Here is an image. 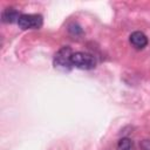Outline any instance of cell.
<instances>
[{
	"mask_svg": "<svg viewBox=\"0 0 150 150\" xmlns=\"http://www.w3.org/2000/svg\"><path fill=\"white\" fill-rule=\"evenodd\" d=\"M71 64L79 69L90 70L96 67V59L94 55L84 52H76L71 55Z\"/></svg>",
	"mask_w": 150,
	"mask_h": 150,
	"instance_id": "cell-2",
	"label": "cell"
},
{
	"mask_svg": "<svg viewBox=\"0 0 150 150\" xmlns=\"http://www.w3.org/2000/svg\"><path fill=\"white\" fill-rule=\"evenodd\" d=\"M117 150H135V144L130 138L123 137L117 143Z\"/></svg>",
	"mask_w": 150,
	"mask_h": 150,
	"instance_id": "cell-6",
	"label": "cell"
},
{
	"mask_svg": "<svg viewBox=\"0 0 150 150\" xmlns=\"http://www.w3.org/2000/svg\"><path fill=\"white\" fill-rule=\"evenodd\" d=\"M20 16H21V14L18 11H15L14 8H6L1 14V20L5 23H13V22L18 23Z\"/></svg>",
	"mask_w": 150,
	"mask_h": 150,
	"instance_id": "cell-5",
	"label": "cell"
},
{
	"mask_svg": "<svg viewBox=\"0 0 150 150\" xmlns=\"http://www.w3.org/2000/svg\"><path fill=\"white\" fill-rule=\"evenodd\" d=\"M141 146L143 150H150V141H143Z\"/></svg>",
	"mask_w": 150,
	"mask_h": 150,
	"instance_id": "cell-7",
	"label": "cell"
},
{
	"mask_svg": "<svg viewBox=\"0 0 150 150\" xmlns=\"http://www.w3.org/2000/svg\"><path fill=\"white\" fill-rule=\"evenodd\" d=\"M43 23V19L40 14H21L18 26L21 29H39Z\"/></svg>",
	"mask_w": 150,
	"mask_h": 150,
	"instance_id": "cell-3",
	"label": "cell"
},
{
	"mask_svg": "<svg viewBox=\"0 0 150 150\" xmlns=\"http://www.w3.org/2000/svg\"><path fill=\"white\" fill-rule=\"evenodd\" d=\"M130 43L136 48V49H143L148 45V38L144 33L142 32H134L130 34Z\"/></svg>",
	"mask_w": 150,
	"mask_h": 150,
	"instance_id": "cell-4",
	"label": "cell"
},
{
	"mask_svg": "<svg viewBox=\"0 0 150 150\" xmlns=\"http://www.w3.org/2000/svg\"><path fill=\"white\" fill-rule=\"evenodd\" d=\"M71 55H73V52H71L70 47H68V46L62 47L54 55V67L60 70H63V71L70 70L73 67Z\"/></svg>",
	"mask_w": 150,
	"mask_h": 150,
	"instance_id": "cell-1",
	"label": "cell"
}]
</instances>
